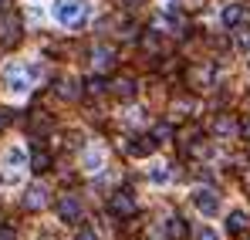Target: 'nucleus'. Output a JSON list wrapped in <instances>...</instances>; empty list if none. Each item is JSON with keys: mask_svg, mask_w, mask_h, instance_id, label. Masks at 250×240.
Wrapping results in <instances>:
<instances>
[{"mask_svg": "<svg viewBox=\"0 0 250 240\" xmlns=\"http://www.w3.org/2000/svg\"><path fill=\"white\" fill-rule=\"evenodd\" d=\"M88 14H91V7L84 0H58L54 3V17L64 27H82L84 21H88Z\"/></svg>", "mask_w": 250, "mask_h": 240, "instance_id": "f257e3e1", "label": "nucleus"}, {"mask_svg": "<svg viewBox=\"0 0 250 240\" xmlns=\"http://www.w3.org/2000/svg\"><path fill=\"white\" fill-rule=\"evenodd\" d=\"M31 78H38V65H24V68H7V88L10 91H27Z\"/></svg>", "mask_w": 250, "mask_h": 240, "instance_id": "f03ea898", "label": "nucleus"}, {"mask_svg": "<svg viewBox=\"0 0 250 240\" xmlns=\"http://www.w3.org/2000/svg\"><path fill=\"white\" fill-rule=\"evenodd\" d=\"M21 41V21L10 14V10H3L0 14V44L3 47H14Z\"/></svg>", "mask_w": 250, "mask_h": 240, "instance_id": "7ed1b4c3", "label": "nucleus"}, {"mask_svg": "<svg viewBox=\"0 0 250 240\" xmlns=\"http://www.w3.org/2000/svg\"><path fill=\"white\" fill-rule=\"evenodd\" d=\"M108 210L115 213V217H135V196L132 193H125V190H119V193H112L108 196Z\"/></svg>", "mask_w": 250, "mask_h": 240, "instance_id": "20e7f679", "label": "nucleus"}, {"mask_svg": "<svg viewBox=\"0 0 250 240\" xmlns=\"http://www.w3.org/2000/svg\"><path fill=\"white\" fill-rule=\"evenodd\" d=\"M193 203H196V210H200L203 217H216V213H220V196H216V190H196V193H193Z\"/></svg>", "mask_w": 250, "mask_h": 240, "instance_id": "39448f33", "label": "nucleus"}, {"mask_svg": "<svg viewBox=\"0 0 250 240\" xmlns=\"http://www.w3.org/2000/svg\"><path fill=\"white\" fill-rule=\"evenodd\" d=\"M58 217L64 223H78L82 220V200L78 196H61L58 200Z\"/></svg>", "mask_w": 250, "mask_h": 240, "instance_id": "423d86ee", "label": "nucleus"}, {"mask_svg": "<svg viewBox=\"0 0 250 240\" xmlns=\"http://www.w3.org/2000/svg\"><path fill=\"white\" fill-rule=\"evenodd\" d=\"M47 206V186L44 183H34V186H27V193H24V210H44Z\"/></svg>", "mask_w": 250, "mask_h": 240, "instance_id": "0eeeda50", "label": "nucleus"}, {"mask_svg": "<svg viewBox=\"0 0 250 240\" xmlns=\"http://www.w3.org/2000/svg\"><path fill=\"white\" fill-rule=\"evenodd\" d=\"M227 234H233V237L250 234V217L244 213V210H233V213L227 217Z\"/></svg>", "mask_w": 250, "mask_h": 240, "instance_id": "6e6552de", "label": "nucleus"}, {"mask_svg": "<svg viewBox=\"0 0 250 240\" xmlns=\"http://www.w3.org/2000/svg\"><path fill=\"white\" fill-rule=\"evenodd\" d=\"M156 139H152V132L149 135H139V139H132V146H128V156H135V159H142V156H152L156 153Z\"/></svg>", "mask_w": 250, "mask_h": 240, "instance_id": "1a4fd4ad", "label": "nucleus"}, {"mask_svg": "<svg viewBox=\"0 0 250 240\" xmlns=\"http://www.w3.org/2000/svg\"><path fill=\"white\" fill-rule=\"evenodd\" d=\"M108 91H112L115 98H122V102H132V98H135V81L132 78H115L108 85Z\"/></svg>", "mask_w": 250, "mask_h": 240, "instance_id": "9d476101", "label": "nucleus"}, {"mask_svg": "<svg viewBox=\"0 0 250 240\" xmlns=\"http://www.w3.org/2000/svg\"><path fill=\"white\" fill-rule=\"evenodd\" d=\"M91 58H95V68H98V71H108V68L115 65V47H105V44H98V47L91 51Z\"/></svg>", "mask_w": 250, "mask_h": 240, "instance_id": "9b49d317", "label": "nucleus"}, {"mask_svg": "<svg viewBox=\"0 0 250 240\" xmlns=\"http://www.w3.org/2000/svg\"><path fill=\"white\" fill-rule=\"evenodd\" d=\"M166 237H169V240H186V237H189V223H186L183 217H172V220H166Z\"/></svg>", "mask_w": 250, "mask_h": 240, "instance_id": "f8f14e48", "label": "nucleus"}, {"mask_svg": "<svg viewBox=\"0 0 250 240\" xmlns=\"http://www.w3.org/2000/svg\"><path fill=\"white\" fill-rule=\"evenodd\" d=\"M58 95L68 98V102H75V98H82V85H78L75 78H61L58 81Z\"/></svg>", "mask_w": 250, "mask_h": 240, "instance_id": "ddd939ff", "label": "nucleus"}, {"mask_svg": "<svg viewBox=\"0 0 250 240\" xmlns=\"http://www.w3.org/2000/svg\"><path fill=\"white\" fill-rule=\"evenodd\" d=\"M51 162H54V159H51V153H44L41 146H34V156H31V169H34L38 176L51 169Z\"/></svg>", "mask_w": 250, "mask_h": 240, "instance_id": "4468645a", "label": "nucleus"}, {"mask_svg": "<svg viewBox=\"0 0 250 240\" xmlns=\"http://www.w3.org/2000/svg\"><path fill=\"white\" fill-rule=\"evenodd\" d=\"M240 21H244V7H240V3L223 7V24H227V27H237Z\"/></svg>", "mask_w": 250, "mask_h": 240, "instance_id": "2eb2a0df", "label": "nucleus"}, {"mask_svg": "<svg viewBox=\"0 0 250 240\" xmlns=\"http://www.w3.org/2000/svg\"><path fill=\"white\" fill-rule=\"evenodd\" d=\"M233 44H237L240 51H250V27L247 24H237V27H233Z\"/></svg>", "mask_w": 250, "mask_h": 240, "instance_id": "dca6fc26", "label": "nucleus"}, {"mask_svg": "<svg viewBox=\"0 0 250 240\" xmlns=\"http://www.w3.org/2000/svg\"><path fill=\"white\" fill-rule=\"evenodd\" d=\"M172 135H176V129H172L169 122H159V125L152 129V139H156V142H169Z\"/></svg>", "mask_w": 250, "mask_h": 240, "instance_id": "f3484780", "label": "nucleus"}, {"mask_svg": "<svg viewBox=\"0 0 250 240\" xmlns=\"http://www.w3.org/2000/svg\"><path fill=\"white\" fill-rule=\"evenodd\" d=\"M213 132H216V135H230V132H233V122L227 119V115H216V122H213Z\"/></svg>", "mask_w": 250, "mask_h": 240, "instance_id": "a211bd4d", "label": "nucleus"}, {"mask_svg": "<svg viewBox=\"0 0 250 240\" xmlns=\"http://www.w3.org/2000/svg\"><path fill=\"white\" fill-rule=\"evenodd\" d=\"M84 91L88 95H102V91H108V85H105V78H88L84 81Z\"/></svg>", "mask_w": 250, "mask_h": 240, "instance_id": "6ab92c4d", "label": "nucleus"}, {"mask_svg": "<svg viewBox=\"0 0 250 240\" xmlns=\"http://www.w3.org/2000/svg\"><path fill=\"white\" fill-rule=\"evenodd\" d=\"M149 176H152V183H166V179H169V166H156Z\"/></svg>", "mask_w": 250, "mask_h": 240, "instance_id": "aec40b11", "label": "nucleus"}, {"mask_svg": "<svg viewBox=\"0 0 250 240\" xmlns=\"http://www.w3.org/2000/svg\"><path fill=\"white\" fill-rule=\"evenodd\" d=\"M237 132H240V139H247V142H250V115H244V119H240Z\"/></svg>", "mask_w": 250, "mask_h": 240, "instance_id": "412c9836", "label": "nucleus"}, {"mask_svg": "<svg viewBox=\"0 0 250 240\" xmlns=\"http://www.w3.org/2000/svg\"><path fill=\"white\" fill-rule=\"evenodd\" d=\"M7 162H10V166H21V162H24V153H21V149H10V153H7Z\"/></svg>", "mask_w": 250, "mask_h": 240, "instance_id": "4be33fe9", "label": "nucleus"}, {"mask_svg": "<svg viewBox=\"0 0 250 240\" xmlns=\"http://www.w3.org/2000/svg\"><path fill=\"white\" fill-rule=\"evenodd\" d=\"M84 166H88V169H98V166H102V156H98V153H88V156H84Z\"/></svg>", "mask_w": 250, "mask_h": 240, "instance_id": "5701e85b", "label": "nucleus"}, {"mask_svg": "<svg viewBox=\"0 0 250 240\" xmlns=\"http://www.w3.org/2000/svg\"><path fill=\"white\" fill-rule=\"evenodd\" d=\"M10 115H14V112H7V109H0V132H7V125H10Z\"/></svg>", "mask_w": 250, "mask_h": 240, "instance_id": "b1692460", "label": "nucleus"}, {"mask_svg": "<svg viewBox=\"0 0 250 240\" xmlns=\"http://www.w3.org/2000/svg\"><path fill=\"white\" fill-rule=\"evenodd\" d=\"M17 179H21V176H17V173H3V176H0V183H3V186H14V183H17Z\"/></svg>", "mask_w": 250, "mask_h": 240, "instance_id": "393cba45", "label": "nucleus"}, {"mask_svg": "<svg viewBox=\"0 0 250 240\" xmlns=\"http://www.w3.org/2000/svg\"><path fill=\"white\" fill-rule=\"evenodd\" d=\"M0 240H17V234H14V227H0Z\"/></svg>", "mask_w": 250, "mask_h": 240, "instance_id": "a878e982", "label": "nucleus"}, {"mask_svg": "<svg viewBox=\"0 0 250 240\" xmlns=\"http://www.w3.org/2000/svg\"><path fill=\"white\" fill-rule=\"evenodd\" d=\"M196 240H216V234H213V230H209V227H203V230H200V234H196Z\"/></svg>", "mask_w": 250, "mask_h": 240, "instance_id": "bb28decb", "label": "nucleus"}, {"mask_svg": "<svg viewBox=\"0 0 250 240\" xmlns=\"http://www.w3.org/2000/svg\"><path fill=\"white\" fill-rule=\"evenodd\" d=\"M78 240H98V237H95L91 230H82V234H78Z\"/></svg>", "mask_w": 250, "mask_h": 240, "instance_id": "cd10ccee", "label": "nucleus"}, {"mask_svg": "<svg viewBox=\"0 0 250 240\" xmlns=\"http://www.w3.org/2000/svg\"><path fill=\"white\" fill-rule=\"evenodd\" d=\"M3 10H10V0H0V14H3Z\"/></svg>", "mask_w": 250, "mask_h": 240, "instance_id": "c85d7f7f", "label": "nucleus"}, {"mask_svg": "<svg viewBox=\"0 0 250 240\" xmlns=\"http://www.w3.org/2000/svg\"><path fill=\"white\" fill-rule=\"evenodd\" d=\"M125 3H132V7H139V3H142V0H125Z\"/></svg>", "mask_w": 250, "mask_h": 240, "instance_id": "c756f323", "label": "nucleus"}, {"mask_svg": "<svg viewBox=\"0 0 250 240\" xmlns=\"http://www.w3.org/2000/svg\"><path fill=\"white\" fill-rule=\"evenodd\" d=\"M247 240H250V237H247Z\"/></svg>", "mask_w": 250, "mask_h": 240, "instance_id": "7c9ffc66", "label": "nucleus"}]
</instances>
